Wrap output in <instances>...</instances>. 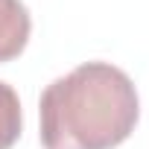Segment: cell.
Masks as SVG:
<instances>
[{
	"label": "cell",
	"mask_w": 149,
	"mask_h": 149,
	"mask_svg": "<svg viewBox=\"0 0 149 149\" xmlns=\"http://www.w3.org/2000/svg\"><path fill=\"white\" fill-rule=\"evenodd\" d=\"M32 32L29 12L21 0H0V64L24 53Z\"/></svg>",
	"instance_id": "obj_2"
},
{
	"label": "cell",
	"mask_w": 149,
	"mask_h": 149,
	"mask_svg": "<svg viewBox=\"0 0 149 149\" xmlns=\"http://www.w3.org/2000/svg\"><path fill=\"white\" fill-rule=\"evenodd\" d=\"M44 149H114L137 126V91L108 61H85L50 82L38 102Z\"/></svg>",
	"instance_id": "obj_1"
},
{
	"label": "cell",
	"mask_w": 149,
	"mask_h": 149,
	"mask_svg": "<svg viewBox=\"0 0 149 149\" xmlns=\"http://www.w3.org/2000/svg\"><path fill=\"white\" fill-rule=\"evenodd\" d=\"M21 137V100L12 85L0 82V149H12Z\"/></svg>",
	"instance_id": "obj_3"
}]
</instances>
